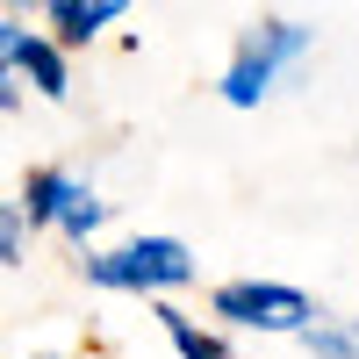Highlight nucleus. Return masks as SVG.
<instances>
[{
	"label": "nucleus",
	"mask_w": 359,
	"mask_h": 359,
	"mask_svg": "<svg viewBox=\"0 0 359 359\" xmlns=\"http://www.w3.org/2000/svg\"><path fill=\"white\" fill-rule=\"evenodd\" d=\"M309 43H316L309 22H259V29H245L237 50H230V65H223V79H216L223 101H230V108H259V101L309 57Z\"/></svg>",
	"instance_id": "f257e3e1"
},
{
	"label": "nucleus",
	"mask_w": 359,
	"mask_h": 359,
	"mask_svg": "<svg viewBox=\"0 0 359 359\" xmlns=\"http://www.w3.org/2000/svg\"><path fill=\"white\" fill-rule=\"evenodd\" d=\"M79 273L94 287H115V294H165V287L194 280V252L180 237H130L115 252H86Z\"/></svg>",
	"instance_id": "f03ea898"
},
{
	"label": "nucleus",
	"mask_w": 359,
	"mask_h": 359,
	"mask_svg": "<svg viewBox=\"0 0 359 359\" xmlns=\"http://www.w3.org/2000/svg\"><path fill=\"white\" fill-rule=\"evenodd\" d=\"M22 216H29V230H57L65 245L86 252V237L108 223V201L86 187L79 172H65V165H36L22 180Z\"/></svg>",
	"instance_id": "7ed1b4c3"
},
{
	"label": "nucleus",
	"mask_w": 359,
	"mask_h": 359,
	"mask_svg": "<svg viewBox=\"0 0 359 359\" xmlns=\"http://www.w3.org/2000/svg\"><path fill=\"white\" fill-rule=\"evenodd\" d=\"M216 316L237 323V331L294 338V331L316 316V302H309L302 287H280V280H223V287H216Z\"/></svg>",
	"instance_id": "20e7f679"
},
{
	"label": "nucleus",
	"mask_w": 359,
	"mask_h": 359,
	"mask_svg": "<svg viewBox=\"0 0 359 359\" xmlns=\"http://www.w3.org/2000/svg\"><path fill=\"white\" fill-rule=\"evenodd\" d=\"M8 65L36 86L43 101H65V94H72V57H65V43H57V36H43V29H22L15 50H8Z\"/></svg>",
	"instance_id": "39448f33"
},
{
	"label": "nucleus",
	"mask_w": 359,
	"mask_h": 359,
	"mask_svg": "<svg viewBox=\"0 0 359 359\" xmlns=\"http://www.w3.org/2000/svg\"><path fill=\"white\" fill-rule=\"evenodd\" d=\"M43 8V22H50V36L65 43V50H79V43H94L101 29H115L123 22V0H36Z\"/></svg>",
	"instance_id": "423d86ee"
},
{
	"label": "nucleus",
	"mask_w": 359,
	"mask_h": 359,
	"mask_svg": "<svg viewBox=\"0 0 359 359\" xmlns=\"http://www.w3.org/2000/svg\"><path fill=\"white\" fill-rule=\"evenodd\" d=\"M158 323H165V338H172V352H180V359H230V345H223L216 331H201V323H194L187 309L158 302Z\"/></svg>",
	"instance_id": "0eeeda50"
},
{
	"label": "nucleus",
	"mask_w": 359,
	"mask_h": 359,
	"mask_svg": "<svg viewBox=\"0 0 359 359\" xmlns=\"http://www.w3.org/2000/svg\"><path fill=\"white\" fill-rule=\"evenodd\" d=\"M294 338H302L316 359H359V323H352V316H323V309H316Z\"/></svg>",
	"instance_id": "6e6552de"
},
{
	"label": "nucleus",
	"mask_w": 359,
	"mask_h": 359,
	"mask_svg": "<svg viewBox=\"0 0 359 359\" xmlns=\"http://www.w3.org/2000/svg\"><path fill=\"white\" fill-rule=\"evenodd\" d=\"M22 245H29V216H22V201H0V266H22Z\"/></svg>",
	"instance_id": "1a4fd4ad"
},
{
	"label": "nucleus",
	"mask_w": 359,
	"mask_h": 359,
	"mask_svg": "<svg viewBox=\"0 0 359 359\" xmlns=\"http://www.w3.org/2000/svg\"><path fill=\"white\" fill-rule=\"evenodd\" d=\"M0 108H8V115L22 108V72L8 65V57H0Z\"/></svg>",
	"instance_id": "9d476101"
},
{
	"label": "nucleus",
	"mask_w": 359,
	"mask_h": 359,
	"mask_svg": "<svg viewBox=\"0 0 359 359\" xmlns=\"http://www.w3.org/2000/svg\"><path fill=\"white\" fill-rule=\"evenodd\" d=\"M22 29H29L22 15H8V8H0V57H8V50H15V36H22Z\"/></svg>",
	"instance_id": "9b49d317"
},
{
	"label": "nucleus",
	"mask_w": 359,
	"mask_h": 359,
	"mask_svg": "<svg viewBox=\"0 0 359 359\" xmlns=\"http://www.w3.org/2000/svg\"><path fill=\"white\" fill-rule=\"evenodd\" d=\"M0 8H8V15H22V8H29V0H0Z\"/></svg>",
	"instance_id": "f8f14e48"
}]
</instances>
